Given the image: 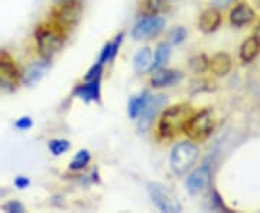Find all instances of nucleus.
<instances>
[{
	"label": "nucleus",
	"instance_id": "obj_13",
	"mask_svg": "<svg viewBox=\"0 0 260 213\" xmlns=\"http://www.w3.org/2000/svg\"><path fill=\"white\" fill-rule=\"evenodd\" d=\"M74 94L84 101H99L100 100V78H95L93 81H87V83L78 85L75 88Z\"/></svg>",
	"mask_w": 260,
	"mask_h": 213
},
{
	"label": "nucleus",
	"instance_id": "obj_14",
	"mask_svg": "<svg viewBox=\"0 0 260 213\" xmlns=\"http://www.w3.org/2000/svg\"><path fill=\"white\" fill-rule=\"evenodd\" d=\"M221 23V15L217 9H207L200 16V29L204 33H211Z\"/></svg>",
	"mask_w": 260,
	"mask_h": 213
},
{
	"label": "nucleus",
	"instance_id": "obj_7",
	"mask_svg": "<svg viewBox=\"0 0 260 213\" xmlns=\"http://www.w3.org/2000/svg\"><path fill=\"white\" fill-rule=\"evenodd\" d=\"M164 26H165V20L156 15L142 18L132 29V37L135 40H143L148 37L156 36L158 33L162 32Z\"/></svg>",
	"mask_w": 260,
	"mask_h": 213
},
{
	"label": "nucleus",
	"instance_id": "obj_22",
	"mask_svg": "<svg viewBox=\"0 0 260 213\" xmlns=\"http://www.w3.org/2000/svg\"><path fill=\"white\" fill-rule=\"evenodd\" d=\"M91 160V154L88 150H80L75 157L73 158V161L70 163V170H83L84 167L87 166Z\"/></svg>",
	"mask_w": 260,
	"mask_h": 213
},
{
	"label": "nucleus",
	"instance_id": "obj_1",
	"mask_svg": "<svg viewBox=\"0 0 260 213\" xmlns=\"http://www.w3.org/2000/svg\"><path fill=\"white\" fill-rule=\"evenodd\" d=\"M194 115L192 108L188 104H178L169 107L162 114L159 121V133L164 139H172L184 131L188 121Z\"/></svg>",
	"mask_w": 260,
	"mask_h": 213
},
{
	"label": "nucleus",
	"instance_id": "obj_16",
	"mask_svg": "<svg viewBox=\"0 0 260 213\" xmlns=\"http://www.w3.org/2000/svg\"><path fill=\"white\" fill-rule=\"evenodd\" d=\"M210 69L218 76H225L232 69V58L224 52L215 54L210 61Z\"/></svg>",
	"mask_w": 260,
	"mask_h": 213
},
{
	"label": "nucleus",
	"instance_id": "obj_29",
	"mask_svg": "<svg viewBox=\"0 0 260 213\" xmlns=\"http://www.w3.org/2000/svg\"><path fill=\"white\" fill-rule=\"evenodd\" d=\"M15 127L19 130H28L32 127V120L29 117H23V118H19L15 124Z\"/></svg>",
	"mask_w": 260,
	"mask_h": 213
},
{
	"label": "nucleus",
	"instance_id": "obj_15",
	"mask_svg": "<svg viewBox=\"0 0 260 213\" xmlns=\"http://www.w3.org/2000/svg\"><path fill=\"white\" fill-rule=\"evenodd\" d=\"M48 69H49V62H48L47 59L45 61H39V62H34L26 69L25 75H23V82L28 83V85L37 83L38 81H41L45 76Z\"/></svg>",
	"mask_w": 260,
	"mask_h": 213
},
{
	"label": "nucleus",
	"instance_id": "obj_25",
	"mask_svg": "<svg viewBox=\"0 0 260 213\" xmlns=\"http://www.w3.org/2000/svg\"><path fill=\"white\" fill-rule=\"evenodd\" d=\"M191 68L194 69L197 74H201V72H204L207 68H210V61L204 55L195 56L194 59L191 61Z\"/></svg>",
	"mask_w": 260,
	"mask_h": 213
},
{
	"label": "nucleus",
	"instance_id": "obj_5",
	"mask_svg": "<svg viewBox=\"0 0 260 213\" xmlns=\"http://www.w3.org/2000/svg\"><path fill=\"white\" fill-rule=\"evenodd\" d=\"M214 125H215V118H214L213 111L203 110L191 117L184 131L191 140H204L211 134Z\"/></svg>",
	"mask_w": 260,
	"mask_h": 213
},
{
	"label": "nucleus",
	"instance_id": "obj_27",
	"mask_svg": "<svg viewBox=\"0 0 260 213\" xmlns=\"http://www.w3.org/2000/svg\"><path fill=\"white\" fill-rule=\"evenodd\" d=\"M102 68L103 65L102 64H95V65L87 72V75H85V81H93V79H95V78H100V74H102Z\"/></svg>",
	"mask_w": 260,
	"mask_h": 213
},
{
	"label": "nucleus",
	"instance_id": "obj_19",
	"mask_svg": "<svg viewBox=\"0 0 260 213\" xmlns=\"http://www.w3.org/2000/svg\"><path fill=\"white\" fill-rule=\"evenodd\" d=\"M150 98V94L149 91H143L140 93L139 95H135L132 97L129 101V117L130 118H138L139 117L140 111L145 108L146 102L149 101Z\"/></svg>",
	"mask_w": 260,
	"mask_h": 213
},
{
	"label": "nucleus",
	"instance_id": "obj_31",
	"mask_svg": "<svg viewBox=\"0 0 260 213\" xmlns=\"http://www.w3.org/2000/svg\"><path fill=\"white\" fill-rule=\"evenodd\" d=\"M256 37L259 39V42H260V23H259V26H257V29H256Z\"/></svg>",
	"mask_w": 260,
	"mask_h": 213
},
{
	"label": "nucleus",
	"instance_id": "obj_18",
	"mask_svg": "<svg viewBox=\"0 0 260 213\" xmlns=\"http://www.w3.org/2000/svg\"><path fill=\"white\" fill-rule=\"evenodd\" d=\"M260 49V42L257 37H250L247 39L240 48V58H242L243 62H251L257 54H259Z\"/></svg>",
	"mask_w": 260,
	"mask_h": 213
},
{
	"label": "nucleus",
	"instance_id": "obj_2",
	"mask_svg": "<svg viewBox=\"0 0 260 213\" xmlns=\"http://www.w3.org/2000/svg\"><path fill=\"white\" fill-rule=\"evenodd\" d=\"M61 26L56 25H42L37 30V44L39 54L45 59H49L55 55L56 52L62 48L64 35L61 33Z\"/></svg>",
	"mask_w": 260,
	"mask_h": 213
},
{
	"label": "nucleus",
	"instance_id": "obj_24",
	"mask_svg": "<svg viewBox=\"0 0 260 213\" xmlns=\"http://www.w3.org/2000/svg\"><path fill=\"white\" fill-rule=\"evenodd\" d=\"M68 148H70V143H68L67 140L56 139L49 141V150H51V153H52L54 156H61V154H64L65 151H68Z\"/></svg>",
	"mask_w": 260,
	"mask_h": 213
},
{
	"label": "nucleus",
	"instance_id": "obj_23",
	"mask_svg": "<svg viewBox=\"0 0 260 213\" xmlns=\"http://www.w3.org/2000/svg\"><path fill=\"white\" fill-rule=\"evenodd\" d=\"M164 9V0H145L142 12L145 16H155Z\"/></svg>",
	"mask_w": 260,
	"mask_h": 213
},
{
	"label": "nucleus",
	"instance_id": "obj_12",
	"mask_svg": "<svg viewBox=\"0 0 260 213\" xmlns=\"http://www.w3.org/2000/svg\"><path fill=\"white\" fill-rule=\"evenodd\" d=\"M182 79V74L179 71H174V69H158L152 79L150 83L156 88H162V87H169V85H174V83L179 82Z\"/></svg>",
	"mask_w": 260,
	"mask_h": 213
},
{
	"label": "nucleus",
	"instance_id": "obj_28",
	"mask_svg": "<svg viewBox=\"0 0 260 213\" xmlns=\"http://www.w3.org/2000/svg\"><path fill=\"white\" fill-rule=\"evenodd\" d=\"M5 210L9 213H23L25 212V207H23V204L22 203L13 200V202H9V203L5 206Z\"/></svg>",
	"mask_w": 260,
	"mask_h": 213
},
{
	"label": "nucleus",
	"instance_id": "obj_3",
	"mask_svg": "<svg viewBox=\"0 0 260 213\" xmlns=\"http://www.w3.org/2000/svg\"><path fill=\"white\" fill-rule=\"evenodd\" d=\"M198 158V147L192 143H179L171 151L169 166L175 175H185Z\"/></svg>",
	"mask_w": 260,
	"mask_h": 213
},
{
	"label": "nucleus",
	"instance_id": "obj_8",
	"mask_svg": "<svg viewBox=\"0 0 260 213\" xmlns=\"http://www.w3.org/2000/svg\"><path fill=\"white\" fill-rule=\"evenodd\" d=\"M167 104V97L165 95H150L149 101L146 102L145 108L140 111L139 114V120H138V129L140 131H146L152 125L153 122V118L156 117V114L159 112V110Z\"/></svg>",
	"mask_w": 260,
	"mask_h": 213
},
{
	"label": "nucleus",
	"instance_id": "obj_4",
	"mask_svg": "<svg viewBox=\"0 0 260 213\" xmlns=\"http://www.w3.org/2000/svg\"><path fill=\"white\" fill-rule=\"evenodd\" d=\"M148 192L153 203L156 204L160 212L179 213L182 212V206L178 202V199L172 195V192L160 183L150 182L148 185Z\"/></svg>",
	"mask_w": 260,
	"mask_h": 213
},
{
	"label": "nucleus",
	"instance_id": "obj_21",
	"mask_svg": "<svg viewBox=\"0 0 260 213\" xmlns=\"http://www.w3.org/2000/svg\"><path fill=\"white\" fill-rule=\"evenodd\" d=\"M121 39H123V33L116 37V40H114V42L106 44V45L103 47L102 54H100V56H99V64L104 65L106 62L112 61L113 58L116 56V54H117V49H119V47H120Z\"/></svg>",
	"mask_w": 260,
	"mask_h": 213
},
{
	"label": "nucleus",
	"instance_id": "obj_11",
	"mask_svg": "<svg viewBox=\"0 0 260 213\" xmlns=\"http://www.w3.org/2000/svg\"><path fill=\"white\" fill-rule=\"evenodd\" d=\"M253 19H254V10L251 9L249 3H244V2L239 3L230 13V22L237 28L249 25Z\"/></svg>",
	"mask_w": 260,
	"mask_h": 213
},
{
	"label": "nucleus",
	"instance_id": "obj_9",
	"mask_svg": "<svg viewBox=\"0 0 260 213\" xmlns=\"http://www.w3.org/2000/svg\"><path fill=\"white\" fill-rule=\"evenodd\" d=\"M210 177H211V170L210 167L204 164V166L198 167L197 170H194L188 180H186V189L191 195H197L200 193L204 187L208 186L210 183Z\"/></svg>",
	"mask_w": 260,
	"mask_h": 213
},
{
	"label": "nucleus",
	"instance_id": "obj_10",
	"mask_svg": "<svg viewBox=\"0 0 260 213\" xmlns=\"http://www.w3.org/2000/svg\"><path fill=\"white\" fill-rule=\"evenodd\" d=\"M19 82V71L10 61H0V90L12 91Z\"/></svg>",
	"mask_w": 260,
	"mask_h": 213
},
{
	"label": "nucleus",
	"instance_id": "obj_20",
	"mask_svg": "<svg viewBox=\"0 0 260 213\" xmlns=\"http://www.w3.org/2000/svg\"><path fill=\"white\" fill-rule=\"evenodd\" d=\"M171 56V48L168 44H159L156 51H155V59L152 62V68L150 71H158L160 68H164L165 64L169 61Z\"/></svg>",
	"mask_w": 260,
	"mask_h": 213
},
{
	"label": "nucleus",
	"instance_id": "obj_26",
	"mask_svg": "<svg viewBox=\"0 0 260 213\" xmlns=\"http://www.w3.org/2000/svg\"><path fill=\"white\" fill-rule=\"evenodd\" d=\"M186 37V29L182 28V26H179V28H175L171 30V33H169V39H171V42L172 44H182L184 40H185Z\"/></svg>",
	"mask_w": 260,
	"mask_h": 213
},
{
	"label": "nucleus",
	"instance_id": "obj_6",
	"mask_svg": "<svg viewBox=\"0 0 260 213\" xmlns=\"http://www.w3.org/2000/svg\"><path fill=\"white\" fill-rule=\"evenodd\" d=\"M83 15V8L77 0H67L56 5L54 9V19L59 26H74Z\"/></svg>",
	"mask_w": 260,
	"mask_h": 213
},
{
	"label": "nucleus",
	"instance_id": "obj_30",
	"mask_svg": "<svg viewBox=\"0 0 260 213\" xmlns=\"http://www.w3.org/2000/svg\"><path fill=\"white\" fill-rule=\"evenodd\" d=\"M29 183H30V180L25 176H19L16 177V180H15V186H16L18 189H26L29 186Z\"/></svg>",
	"mask_w": 260,
	"mask_h": 213
},
{
	"label": "nucleus",
	"instance_id": "obj_17",
	"mask_svg": "<svg viewBox=\"0 0 260 213\" xmlns=\"http://www.w3.org/2000/svg\"><path fill=\"white\" fill-rule=\"evenodd\" d=\"M152 62H153L152 61V51L148 47L142 48L136 52V55L133 58V68H135L136 72L145 74V72L150 71Z\"/></svg>",
	"mask_w": 260,
	"mask_h": 213
}]
</instances>
